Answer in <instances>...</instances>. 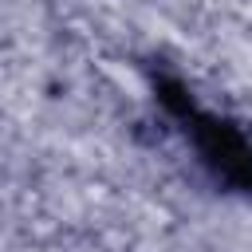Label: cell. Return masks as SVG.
Wrapping results in <instances>:
<instances>
[{"instance_id": "cell-1", "label": "cell", "mask_w": 252, "mask_h": 252, "mask_svg": "<svg viewBox=\"0 0 252 252\" xmlns=\"http://www.w3.org/2000/svg\"><path fill=\"white\" fill-rule=\"evenodd\" d=\"M181 91H169L165 98L193 122V134H197V142H201V154L228 177V181H236V185H248L252 189V146L228 126V122H217V118H209V114H197L185 98H177Z\"/></svg>"}]
</instances>
